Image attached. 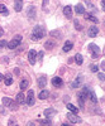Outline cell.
<instances>
[{
	"label": "cell",
	"instance_id": "34",
	"mask_svg": "<svg viewBox=\"0 0 105 126\" xmlns=\"http://www.w3.org/2000/svg\"><path fill=\"white\" fill-rule=\"evenodd\" d=\"M43 56H44V54H43V52H39V53H38V59L41 61L42 58H43Z\"/></svg>",
	"mask_w": 105,
	"mask_h": 126
},
{
	"label": "cell",
	"instance_id": "21",
	"mask_svg": "<svg viewBox=\"0 0 105 126\" xmlns=\"http://www.w3.org/2000/svg\"><path fill=\"white\" fill-rule=\"evenodd\" d=\"M28 86H29V81L28 79H22L20 81V90H27L28 88Z\"/></svg>",
	"mask_w": 105,
	"mask_h": 126
},
{
	"label": "cell",
	"instance_id": "4",
	"mask_svg": "<svg viewBox=\"0 0 105 126\" xmlns=\"http://www.w3.org/2000/svg\"><path fill=\"white\" fill-rule=\"evenodd\" d=\"M18 103V102H17ZM14 103V101L12 98H9V97H4L3 98V105L6 107H10V109H13V110H17L18 109V105Z\"/></svg>",
	"mask_w": 105,
	"mask_h": 126
},
{
	"label": "cell",
	"instance_id": "7",
	"mask_svg": "<svg viewBox=\"0 0 105 126\" xmlns=\"http://www.w3.org/2000/svg\"><path fill=\"white\" fill-rule=\"evenodd\" d=\"M67 119H68L72 124H79V122H81V119L77 116L75 112H70V113H67Z\"/></svg>",
	"mask_w": 105,
	"mask_h": 126
},
{
	"label": "cell",
	"instance_id": "29",
	"mask_svg": "<svg viewBox=\"0 0 105 126\" xmlns=\"http://www.w3.org/2000/svg\"><path fill=\"white\" fill-rule=\"evenodd\" d=\"M73 23H75V27H76V29H77V30H81V29H82V25L80 24L79 19H73Z\"/></svg>",
	"mask_w": 105,
	"mask_h": 126
},
{
	"label": "cell",
	"instance_id": "28",
	"mask_svg": "<svg viewBox=\"0 0 105 126\" xmlns=\"http://www.w3.org/2000/svg\"><path fill=\"white\" fill-rule=\"evenodd\" d=\"M55 113H56V112H55V110H52V109H48V110H46V111H44V115H46L47 117H49V116H53Z\"/></svg>",
	"mask_w": 105,
	"mask_h": 126
},
{
	"label": "cell",
	"instance_id": "37",
	"mask_svg": "<svg viewBox=\"0 0 105 126\" xmlns=\"http://www.w3.org/2000/svg\"><path fill=\"white\" fill-rule=\"evenodd\" d=\"M5 46H8L6 42H5V40H1V47H5Z\"/></svg>",
	"mask_w": 105,
	"mask_h": 126
},
{
	"label": "cell",
	"instance_id": "20",
	"mask_svg": "<svg viewBox=\"0 0 105 126\" xmlns=\"http://www.w3.org/2000/svg\"><path fill=\"white\" fill-rule=\"evenodd\" d=\"M47 85V81H46V77L43 76V77H39L38 78V86L41 87V88H43L44 86Z\"/></svg>",
	"mask_w": 105,
	"mask_h": 126
},
{
	"label": "cell",
	"instance_id": "10",
	"mask_svg": "<svg viewBox=\"0 0 105 126\" xmlns=\"http://www.w3.org/2000/svg\"><path fill=\"white\" fill-rule=\"evenodd\" d=\"M82 79H84L82 76H79L75 81L71 83V87H72V88H77V87H80V86H81V83H82Z\"/></svg>",
	"mask_w": 105,
	"mask_h": 126
},
{
	"label": "cell",
	"instance_id": "14",
	"mask_svg": "<svg viewBox=\"0 0 105 126\" xmlns=\"http://www.w3.org/2000/svg\"><path fill=\"white\" fill-rule=\"evenodd\" d=\"M62 83H63V81H62L60 77H55L53 79H52V85H53L55 87H61Z\"/></svg>",
	"mask_w": 105,
	"mask_h": 126
},
{
	"label": "cell",
	"instance_id": "26",
	"mask_svg": "<svg viewBox=\"0 0 105 126\" xmlns=\"http://www.w3.org/2000/svg\"><path fill=\"white\" fill-rule=\"evenodd\" d=\"M0 13H1L4 16H6L8 14H9V12H8V9H6V6L4 5V4H1L0 5Z\"/></svg>",
	"mask_w": 105,
	"mask_h": 126
},
{
	"label": "cell",
	"instance_id": "36",
	"mask_svg": "<svg viewBox=\"0 0 105 126\" xmlns=\"http://www.w3.org/2000/svg\"><path fill=\"white\" fill-rule=\"evenodd\" d=\"M101 68H103V71H105V61L101 62Z\"/></svg>",
	"mask_w": 105,
	"mask_h": 126
},
{
	"label": "cell",
	"instance_id": "16",
	"mask_svg": "<svg viewBox=\"0 0 105 126\" xmlns=\"http://www.w3.org/2000/svg\"><path fill=\"white\" fill-rule=\"evenodd\" d=\"M48 96H49V91H47V90H43V91H41V92H39V94H38L39 100H46V98H47Z\"/></svg>",
	"mask_w": 105,
	"mask_h": 126
},
{
	"label": "cell",
	"instance_id": "5",
	"mask_svg": "<svg viewBox=\"0 0 105 126\" xmlns=\"http://www.w3.org/2000/svg\"><path fill=\"white\" fill-rule=\"evenodd\" d=\"M89 49H90V52H91V54H92L94 58H98V57L100 56V48H99L96 44L91 43V44L89 46Z\"/></svg>",
	"mask_w": 105,
	"mask_h": 126
},
{
	"label": "cell",
	"instance_id": "19",
	"mask_svg": "<svg viewBox=\"0 0 105 126\" xmlns=\"http://www.w3.org/2000/svg\"><path fill=\"white\" fill-rule=\"evenodd\" d=\"M84 15H85V18L87 19V20H90V22H92V23H99V20H98V18H95V16H94V15H91V14H84Z\"/></svg>",
	"mask_w": 105,
	"mask_h": 126
},
{
	"label": "cell",
	"instance_id": "23",
	"mask_svg": "<svg viewBox=\"0 0 105 126\" xmlns=\"http://www.w3.org/2000/svg\"><path fill=\"white\" fill-rule=\"evenodd\" d=\"M28 16L29 18H34L36 16V8L34 6H29V9H28Z\"/></svg>",
	"mask_w": 105,
	"mask_h": 126
},
{
	"label": "cell",
	"instance_id": "30",
	"mask_svg": "<svg viewBox=\"0 0 105 126\" xmlns=\"http://www.w3.org/2000/svg\"><path fill=\"white\" fill-rule=\"evenodd\" d=\"M39 124H41V125H52V122H51L48 119H46V120H41Z\"/></svg>",
	"mask_w": 105,
	"mask_h": 126
},
{
	"label": "cell",
	"instance_id": "13",
	"mask_svg": "<svg viewBox=\"0 0 105 126\" xmlns=\"http://www.w3.org/2000/svg\"><path fill=\"white\" fill-rule=\"evenodd\" d=\"M23 8V0H14V9L15 12H20Z\"/></svg>",
	"mask_w": 105,
	"mask_h": 126
},
{
	"label": "cell",
	"instance_id": "18",
	"mask_svg": "<svg viewBox=\"0 0 105 126\" xmlns=\"http://www.w3.org/2000/svg\"><path fill=\"white\" fill-rule=\"evenodd\" d=\"M17 102H18V103H24V102H25V97H24L23 92H19V93L17 94Z\"/></svg>",
	"mask_w": 105,
	"mask_h": 126
},
{
	"label": "cell",
	"instance_id": "3",
	"mask_svg": "<svg viewBox=\"0 0 105 126\" xmlns=\"http://www.w3.org/2000/svg\"><path fill=\"white\" fill-rule=\"evenodd\" d=\"M20 42H22V35L18 34V35H15V37L8 43V48H9V49H15V48L20 44Z\"/></svg>",
	"mask_w": 105,
	"mask_h": 126
},
{
	"label": "cell",
	"instance_id": "25",
	"mask_svg": "<svg viewBox=\"0 0 105 126\" xmlns=\"http://www.w3.org/2000/svg\"><path fill=\"white\" fill-rule=\"evenodd\" d=\"M55 47V42L53 40H47L46 42V44H44V48L46 49H52Z\"/></svg>",
	"mask_w": 105,
	"mask_h": 126
},
{
	"label": "cell",
	"instance_id": "35",
	"mask_svg": "<svg viewBox=\"0 0 105 126\" xmlns=\"http://www.w3.org/2000/svg\"><path fill=\"white\" fill-rule=\"evenodd\" d=\"M101 6H103V10L105 12V0H101Z\"/></svg>",
	"mask_w": 105,
	"mask_h": 126
},
{
	"label": "cell",
	"instance_id": "17",
	"mask_svg": "<svg viewBox=\"0 0 105 126\" xmlns=\"http://www.w3.org/2000/svg\"><path fill=\"white\" fill-rule=\"evenodd\" d=\"M89 98L91 100V102H94V103H96L98 102V97H96V94H95V92L94 91H89Z\"/></svg>",
	"mask_w": 105,
	"mask_h": 126
},
{
	"label": "cell",
	"instance_id": "33",
	"mask_svg": "<svg viewBox=\"0 0 105 126\" xmlns=\"http://www.w3.org/2000/svg\"><path fill=\"white\" fill-rule=\"evenodd\" d=\"M98 77H99V79H101V81H105V75H104V73H99V75H98Z\"/></svg>",
	"mask_w": 105,
	"mask_h": 126
},
{
	"label": "cell",
	"instance_id": "24",
	"mask_svg": "<svg viewBox=\"0 0 105 126\" xmlns=\"http://www.w3.org/2000/svg\"><path fill=\"white\" fill-rule=\"evenodd\" d=\"M75 62L77 63L79 66H81V64H82V62H84V59H82V56H81L80 53H77V54L75 56Z\"/></svg>",
	"mask_w": 105,
	"mask_h": 126
},
{
	"label": "cell",
	"instance_id": "22",
	"mask_svg": "<svg viewBox=\"0 0 105 126\" xmlns=\"http://www.w3.org/2000/svg\"><path fill=\"white\" fill-rule=\"evenodd\" d=\"M75 12H76L77 14H85V9H84V6H82L81 4H77V5L75 6Z\"/></svg>",
	"mask_w": 105,
	"mask_h": 126
},
{
	"label": "cell",
	"instance_id": "31",
	"mask_svg": "<svg viewBox=\"0 0 105 126\" xmlns=\"http://www.w3.org/2000/svg\"><path fill=\"white\" fill-rule=\"evenodd\" d=\"M90 69H91V72H98L99 67H98L96 64H91V66H90Z\"/></svg>",
	"mask_w": 105,
	"mask_h": 126
},
{
	"label": "cell",
	"instance_id": "27",
	"mask_svg": "<svg viewBox=\"0 0 105 126\" xmlns=\"http://www.w3.org/2000/svg\"><path fill=\"white\" fill-rule=\"evenodd\" d=\"M67 109H68L71 112H75V113H77V112H79V109H77L76 106H73L72 103H67Z\"/></svg>",
	"mask_w": 105,
	"mask_h": 126
},
{
	"label": "cell",
	"instance_id": "12",
	"mask_svg": "<svg viewBox=\"0 0 105 126\" xmlns=\"http://www.w3.org/2000/svg\"><path fill=\"white\" fill-rule=\"evenodd\" d=\"M72 47H73V43H72V42H71V40H66V43L63 44V48H62V50L67 53V52H70V50L72 49Z\"/></svg>",
	"mask_w": 105,
	"mask_h": 126
},
{
	"label": "cell",
	"instance_id": "9",
	"mask_svg": "<svg viewBox=\"0 0 105 126\" xmlns=\"http://www.w3.org/2000/svg\"><path fill=\"white\" fill-rule=\"evenodd\" d=\"M98 34H99V29L96 27H90L89 28V30H87V35L89 37L94 38V37H96Z\"/></svg>",
	"mask_w": 105,
	"mask_h": 126
},
{
	"label": "cell",
	"instance_id": "2",
	"mask_svg": "<svg viewBox=\"0 0 105 126\" xmlns=\"http://www.w3.org/2000/svg\"><path fill=\"white\" fill-rule=\"evenodd\" d=\"M89 88L87 87H84L80 92H79V94H77V100H79V103H80V107L81 109H84V101H85V98L89 96Z\"/></svg>",
	"mask_w": 105,
	"mask_h": 126
},
{
	"label": "cell",
	"instance_id": "1",
	"mask_svg": "<svg viewBox=\"0 0 105 126\" xmlns=\"http://www.w3.org/2000/svg\"><path fill=\"white\" fill-rule=\"evenodd\" d=\"M44 37V29L42 28L41 25H36L33 28V32H32V35H30V39L32 40H39Z\"/></svg>",
	"mask_w": 105,
	"mask_h": 126
},
{
	"label": "cell",
	"instance_id": "38",
	"mask_svg": "<svg viewBox=\"0 0 105 126\" xmlns=\"http://www.w3.org/2000/svg\"><path fill=\"white\" fill-rule=\"evenodd\" d=\"M8 125H15V122H14V121H9Z\"/></svg>",
	"mask_w": 105,
	"mask_h": 126
},
{
	"label": "cell",
	"instance_id": "32",
	"mask_svg": "<svg viewBox=\"0 0 105 126\" xmlns=\"http://www.w3.org/2000/svg\"><path fill=\"white\" fill-rule=\"evenodd\" d=\"M86 5H87V6H89V8H90V9L92 10V12H94V10H95V6H94V5H92V4H91L90 1H89V0L86 1Z\"/></svg>",
	"mask_w": 105,
	"mask_h": 126
},
{
	"label": "cell",
	"instance_id": "6",
	"mask_svg": "<svg viewBox=\"0 0 105 126\" xmlns=\"http://www.w3.org/2000/svg\"><path fill=\"white\" fill-rule=\"evenodd\" d=\"M28 61H29V63L32 66L36 63V61H37V52L34 49H30L29 50V53H28Z\"/></svg>",
	"mask_w": 105,
	"mask_h": 126
},
{
	"label": "cell",
	"instance_id": "15",
	"mask_svg": "<svg viewBox=\"0 0 105 126\" xmlns=\"http://www.w3.org/2000/svg\"><path fill=\"white\" fill-rule=\"evenodd\" d=\"M4 83L6 86H10L13 83V78H12V76L9 75V73H6V75H4Z\"/></svg>",
	"mask_w": 105,
	"mask_h": 126
},
{
	"label": "cell",
	"instance_id": "8",
	"mask_svg": "<svg viewBox=\"0 0 105 126\" xmlns=\"http://www.w3.org/2000/svg\"><path fill=\"white\" fill-rule=\"evenodd\" d=\"M25 102L28 106H33L34 105V92L33 91H28V96H27Z\"/></svg>",
	"mask_w": 105,
	"mask_h": 126
},
{
	"label": "cell",
	"instance_id": "11",
	"mask_svg": "<svg viewBox=\"0 0 105 126\" xmlns=\"http://www.w3.org/2000/svg\"><path fill=\"white\" fill-rule=\"evenodd\" d=\"M63 14H65V16L68 18V19L72 18V8H71L70 5H67V6L63 8Z\"/></svg>",
	"mask_w": 105,
	"mask_h": 126
}]
</instances>
